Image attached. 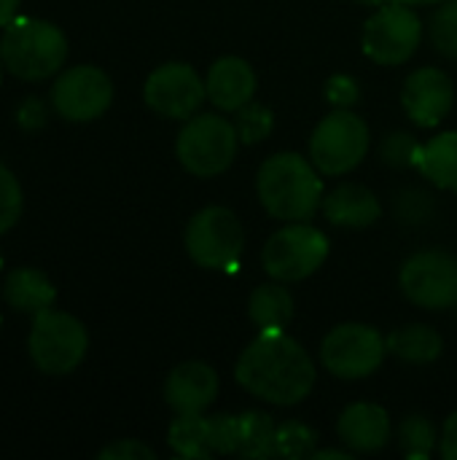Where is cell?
I'll list each match as a JSON object with an SVG mask.
<instances>
[{
    "mask_svg": "<svg viewBox=\"0 0 457 460\" xmlns=\"http://www.w3.org/2000/svg\"><path fill=\"white\" fill-rule=\"evenodd\" d=\"M237 383L256 399L275 407L302 404L318 380L312 356L286 334V329L259 332V337L240 353Z\"/></svg>",
    "mask_w": 457,
    "mask_h": 460,
    "instance_id": "6da1fadb",
    "label": "cell"
},
{
    "mask_svg": "<svg viewBox=\"0 0 457 460\" xmlns=\"http://www.w3.org/2000/svg\"><path fill=\"white\" fill-rule=\"evenodd\" d=\"M256 194L272 218L310 221L323 208L321 170L296 151H280L259 167Z\"/></svg>",
    "mask_w": 457,
    "mask_h": 460,
    "instance_id": "7a4b0ae2",
    "label": "cell"
},
{
    "mask_svg": "<svg viewBox=\"0 0 457 460\" xmlns=\"http://www.w3.org/2000/svg\"><path fill=\"white\" fill-rule=\"evenodd\" d=\"M0 59L8 73L22 81H43L62 70L67 59L65 32L43 19L16 16L3 27Z\"/></svg>",
    "mask_w": 457,
    "mask_h": 460,
    "instance_id": "3957f363",
    "label": "cell"
},
{
    "mask_svg": "<svg viewBox=\"0 0 457 460\" xmlns=\"http://www.w3.org/2000/svg\"><path fill=\"white\" fill-rule=\"evenodd\" d=\"M186 253L189 259L210 272H237L245 251V229L234 210L224 205H207L186 224Z\"/></svg>",
    "mask_w": 457,
    "mask_h": 460,
    "instance_id": "277c9868",
    "label": "cell"
},
{
    "mask_svg": "<svg viewBox=\"0 0 457 460\" xmlns=\"http://www.w3.org/2000/svg\"><path fill=\"white\" fill-rule=\"evenodd\" d=\"M240 135L234 121L218 113H194L186 119L175 140V154L186 172L197 178H215L226 172L237 156Z\"/></svg>",
    "mask_w": 457,
    "mask_h": 460,
    "instance_id": "5b68a950",
    "label": "cell"
},
{
    "mask_svg": "<svg viewBox=\"0 0 457 460\" xmlns=\"http://www.w3.org/2000/svg\"><path fill=\"white\" fill-rule=\"evenodd\" d=\"M27 350L35 369L51 377H62L78 369L83 361L89 350V334L75 315L62 310H43L32 315Z\"/></svg>",
    "mask_w": 457,
    "mask_h": 460,
    "instance_id": "8992f818",
    "label": "cell"
},
{
    "mask_svg": "<svg viewBox=\"0 0 457 460\" xmlns=\"http://www.w3.org/2000/svg\"><path fill=\"white\" fill-rule=\"evenodd\" d=\"M369 124L353 108H334L318 121L310 137V159L321 175H347L369 154Z\"/></svg>",
    "mask_w": 457,
    "mask_h": 460,
    "instance_id": "52a82bcc",
    "label": "cell"
},
{
    "mask_svg": "<svg viewBox=\"0 0 457 460\" xmlns=\"http://www.w3.org/2000/svg\"><path fill=\"white\" fill-rule=\"evenodd\" d=\"M326 259L329 237L307 221H294L277 229L261 251V264L267 275L280 283H299L315 275Z\"/></svg>",
    "mask_w": 457,
    "mask_h": 460,
    "instance_id": "ba28073f",
    "label": "cell"
},
{
    "mask_svg": "<svg viewBox=\"0 0 457 460\" xmlns=\"http://www.w3.org/2000/svg\"><path fill=\"white\" fill-rule=\"evenodd\" d=\"M423 40V22L415 13V5L393 0L380 5L364 24L361 49L364 54L385 67L404 65L415 57Z\"/></svg>",
    "mask_w": 457,
    "mask_h": 460,
    "instance_id": "9c48e42d",
    "label": "cell"
},
{
    "mask_svg": "<svg viewBox=\"0 0 457 460\" xmlns=\"http://www.w3.org/2000/svg\"><path fill=\"white\" fill-rule=\"evenodd\" d=\"M385 356L388 340L366 323H339L321 345V361L337 380L372 377L382 367Z\"/></svg>",
    "mask_w": 457,
    "mask_h": 460,
    "instance_id": "30bf717a",
    "label": "cell"
},
{
    "mask_svg": "<svg viewBox=\"0 0 457 460\" xmlns=\"http://www.w3.org/2000/svg\"><path fill=\"white\" fill-rule=\"evenodd\" d=\"M401 294L423 310L444 313L457 307V256L442 248L417 251L399 275Z\"/></svg>",
    "mask_w": 457,
    "mask_h": 460,
    "instance_id": "8fae6325",
    "label": "cell"
},
{
    "mask_svg": "<svg viewBox=\"0 0 457 460\" xmlns=\"http://www.w3.org/2000/svg\"><path fill=\"white\" fill-rule=\"evenodd\" d=\"M143 97L154 113L172 121H186L202 108V102L207 100V89L191 65L164 62L145 78Z\"/></svg>",
    "mask_w": 457,
    "mask_h": 460,
    "instance_id": "7c38bea8",
    "label": "cell"
},
{
    "mask_svg": "<svg viewBox=\"0 0 457 460\" xmlns=\"http://www.w3.org/2000/svg\"><path fill=\"white\" fill-rule=\"evenodd\" d=\"M113 102V81L94 65L62 70L51 86V105L67 121H94Z\"/></svg>",
    "mask_w": 457,
    "mask_h": 460,
    "instance_id": "4fadbf2b",
    "label": "cell"
},
{
    "mask_svg": "<svg viewBox=\"0 0 457 460\" xmlns=\"http://www.w3.org/2000/svg\"><path fill=\"white\" fill-rule=\"evenodd\" d=\"M401 105L417 127H439L455 105V84L439 67H420L407 75L401 86Z\"/></svg>",
    "mask_w": 457,
    "mask_h": 460,
    "instance_id": "5bb4252c",
    "label": "cell"
},
{
    "mask_svg": "<svg viewBox=\"0 0 457 460\" xmlns=\"http://www.w3.org/2000/svg\"><path fill=\"white\" fill-rule=\"evenodd\" d=\"M221 391V380L210 364H178L164 380V402L175 415H205Z\"/></svg>",
    "mask_w": 457,
    "mask_h": 460,
    "instance_id": "9a60e30c",
    "label": "cell"
},
{
    "mask_svg": "<svg viewBox=\"0 0 457 460\" xmlns=\"http://www.w3.org/2000/svg\"><path fill=\"white\" fill-rule=\"evenodd\" d=\"M337 434L353 456H372L388 447L393 426L385 407L372 402H356L339 415Z\"/></svg>",
    "mask_w": 457,
    "mask_h": 460,
    "instance_id": "2e32d148",
    "label": "cell"
},
{
    "mask_svg": "<svg viewBox=\"0 0 457 460\" xmlns=\"http://www.w3.org/2000/svg\"><path fill=\"white\" fill-rule=\"evenodd\" d=\"M256 86H259L256 70L242 57L215 59L205 78L207 100L226 113H237L242 105H248L256 97Z\"/></svg>",
    "mask_w": 457,
    "mask_h": 460,
    "instance_id": "e0dca14e",
    "label": "cell"
},
{
    "mask_svg": "<svg viewBox=\"0 0 457 460\" xmlns=\"http://www.w3.org/2000/svg\"><path fill=\"white\" fill-rule=\"evenodd\" d=\"M323 216L339 229H369L382 218L377 194L361 183H342L323 197Z\"/></svg>",
    "mask_w": 457,
    "mask_h": 460,
    "instance_id": "ac0fdd59",
    "label": "cell"
},
{
    "mask_svg": "<svg viewBox=\"0 0 457 460\" xmlns=\"http://www.w3.org/2000/svg\"><path fill=\"white\" fill-rule=\"evenodd\" d=\"M3 296H5V302H8L16 313L38 315V313L54 307L57 288H54V283H51L43 272H38V270H32V267H19V270H13V272L5 278Z\"/></svg>",
    "mask_w": 457,
    "mask_h": 460,
    "instance_id": "d6986e66",
    "label": "cell"
},
{
    "mask_svg": "<svg viewBox=\"0 0 457 460\" xmlns=\"http://www.w3.org/2000/svg\"><path fill=\"white\" fill-rule=\"evenodd\" d=\"M388 340V353L396 356L404 364L412 367H426L442 358L444 353V340L436 329L426 326V323H409L401 326L396 332H391Z\"/></svg>",
    "mask_w": 457,
    "mask_h": 460,
    "instance_id": "ffe728a7",
    "label": "cell"
},
{
    "mask_svg": "<svg viewBox=\"0 0 457 460\" xmlns=\"http://www.w3.org/2000/svg\"><path fill=\"white\" fill-rule=\"evenodd\" d=\"M294 296L286 288V283H264L253 288L248 299V318L259 332H272V329H288L294 321Z\"/></svg>",
    "mask_w": 457,
    "mask_h": 460,
    "instance_id": "44dd1931",
    "label": "cell"
},
{
    "mask_svg": "<svg viewBox=\"0 0 457 460\" xmlns=\"http://www.w3.org/2000/svg\"><path fill=\"white\" fill-rule=\"evenodd\" d=\"M417 170L436 189L457 194V132H442L423 143Z\"/></svg>",
    "mask_w": 457,
    "mask_h": 460,
    "instance_id": "7402d4cb",
    "label": "cell"
},
{
    "mask_svg": "<svg viewBox=\"0 0 457 460\" xmlns=\"http://www.w3.org/2000/svg\"><path fill=\"white\" fill-rule=\"evenodd\" d=\"M275 439H277V423H275L272 415L256 412V410L240 415V447H237V456L253 460L277 458Z\"/></svg>",
    "mask_w": 457,
    "mask_h": 460,
    "instance_id": "603a6c76",
    "label": "cell"
},
{
    "mask_svg": "<svg viewBox=\"0 0 457 460\" xmlns=\"http://www.w3.org/2000/svg\"><path fill=\"white\" fill-rule=\"evenodd\" d=\"M167 445L180 458H213V450L207 442V418L205 415H178L167 429Z\"/></svg>",
    "mask_w": 457,
    "mask_h": 460,
    "instance_id": "cb8c5ba5",
    "label": "cell"
},
{
    "mask_svg": "<svg viewBox=\"0 0 457 460\" xmlns=\"http://www.w3.org/2000/svg\"><path fill=\"white\" fill-rule=\"evenodd\" d=\"M439 445L436 426L426 415H407L399 426V447L407 458L426 460Z\"/></svg>",
    "mask_w": 457,
    "mask_h": 460,
    "instance_id": "d4e9b609",
    "label": "cell"
},
{
    "mask_svg": "<svg viewBox=\"0 0 457 460\" xmlns=\"http://www.w3.org/2000/svg\"><path fill=\"white\" fill-rule=\"evenodd\" d=\"M275 450L277 458H312L318 450V434L299 420H288L283 426H277V439H275Z\"/></svg>",
    "mask_w": 457,
    "mask_h": 460,
    "instance_id": "484cf974",
    "label": "cell"
},
{
    "mask_svg": "<svg viewBox=\"0 0 457 460\" xmlns=\"http://www.w3.org/2000/svg\"><path fill=\"white\" fill-rule=\"evenodd\" d=\"M234 127H237V135H240V143L245 146H256L261 140H267L275 129V113L261 105V102H248L237 111L234 116Z\"/></svg>",
    "mask_w": 457,
    "mask_h": 460,
    "instance_id": "4316f807",
    "label": "cell"
},
{
    "mask_svg": "<svg viewBox=\"0 0 457 460\" xmlns=\"http://www.w3.org/2000/svg\"><path fill=\"white\" fill-rule=\"evenodd\" d=\"M431 43L439 54L457 59V0H444L431 16Z\"/></svg>",
    "mask_w": 457,
    "mask_h": 460,
    "instance_id": "83f0119b",
    "label": "cell"
},
{
    "mask_svg": "<svg viewBox=\"0 0 457 460\" xmlns=\"http://www.w3.org/2000/svg\"><path fill=\"white\" fill-rule=\"evenodd\" d=\"M420 151H423V143H417L409 132H393V135H388V137L382 140V146H380V159H382L388 167L407 170V167H417Z\"/></svg>",
    "mask_w": 457,
    "mask_h": 460,
    "instance_id": "f1b7e54d",
    "label": "cell"
},
{
    "mask_svg": "<svg viewBox=\"0 0 457 460\" xmlns=\"http://www.w3.org/2000/svg\"><path fill=\"white\" fill-rule=\"evenodd\" d=\"M207 442L213 456H237L240 447V415L207 418Z\"/></svg>",
    "mask_w": 457,
    "mask_h": 460,
    "instance_id": "f546056e",
    "label": "cell"
},
{
    "mask_svg": "<svg viewBox=\"0 0 457 460\" xmlns=\"http://www.w3.org/2000/svg\"><path fill=\"white\" fill-rule=\"evenodd\" d=\"M22 202H24V197H22V186H19L16 175L0 162V234L8 232L19 221Z\"/></svg>",
    "mask_w": 457,
    "mask_h": 460,
    "instance_id": "4dcf8cb0",
    "label": "cell"
},
{
    "mask_svg": "<svg viewBox=\"0 0 457 460\" xmlns=\"http://www.w3.org/2000/svg\"><path fill=\"white\" fill-rule=\"evenodd\" d=\"M326 100L334 108H353L361 100V86L353 75L347 73H334L326 81Z\"/></svg>",
    "mask_w": 457,
    "mask_h": 460,
    "instance_id": "1f68e13d",
    "label": "cell"
},
{
    "mask_svg": "<svg viewBox=\"0 0 457 460\" xmlns=\"http://www.w3.org/2000/svg\"><path fill=\"white\" fill-rule=\"evenodd\" d=\"M100 460H156V453L140 439H116L97 453Z\"/></svg>",
    "mask_w": 457,
    "mask_h": 460,
    "instance_id": "d6a6232c",
    "label": "cell"
},
{
    "mask_svg": "<svg viewBox=\"0 0 457 460\" xmlns=\"http://www.w3.org/2000/svg\"><path fill=\"white\" fill-rule=\"evenodd\" d=\"M439 453L444 460H457V412L444 420V429L439 437Z\"/></svg>",
    "mask_w": 457,
    "mask_h": 460,
    "instance_id": "836d02e7",
    "label": "cell"
},
{
    "mask_svg": "<svg viewBox=\"0 0 457 460\" xmlns=\"http://www.w3.org/2000/svg\"><path fill=\"white\" fill-rule=\"evenodd\" d=\"M19 3L22 0H0V27L11 24L19 13Z\"/></svg>",
    "mask_w": 457,
    "mask_h": 460,
    "instance_id": "e575fe53",
    "label": "cell"
},
{
    "mask_svg": "<svg viewBox=\"0 0 457 460\" xmlns=\"http://www.w3.org/2000/svg\"><path fill=\"white\" fill-rule=\"evenodd\" d=\"M315 460H350L353 458V453L345 447V450H315Z\"/></svg>",
    "mask_w": 457,
    "mask_h": 460,
    "instance_id": "d590c367",
    "label": "cell"
},
{
    "mask_svg": "<svg viewBox=\"0 0 457 460\" xmlns=\"http://www.w3.org/2000/svg\"><path fill=\"white\" fill-rule=\"evenodd\" d=\"M353 3H358V5H369V8H380V5H388V3H393V0H353Z\"/></svg>",
    "mask_w": 457,
    "mask_h": 460,
    "instance_id": "8d00e7d4",
    "label": "cell"
},
{
    "mask_svg": "<svg viewBox=\"0 0 457 460\" xmlns=\"http://www.w3.org/2000/svg\"><path fill=\"white\" fill-rule=\"evenodd\" d=\"M401 3H407V5H439L444 0H401Z\"/></svg>",
    "mask_w": 457,
    "mask_h": 460,
    "instance_id": "74e56055",
    "label": "cell"
},
{
    "mask_svg": "<svg viewBox=\"0 0 457 460\" xmlns=\"http://www.w3.org/2000/svg\"><path fill=\"white\" fill-rule=\"evenodd\" d=\"M0 81H3V59H0Z\"/></svg>",
    "mask_w": 457,
    "mask_h": 460,
    "instance_id": "f35d334b",
    "label": "cell"
},
{
    "mask_svg": "<svg viewBox=\"0 0 457 460\" xmlns=\"http://www.w3.org/2000/svg\"><path fill=\"white\" fill-rule=\"evenodd\" d=\"M0 267H3V256H0Z\"/></svg>",
    "mask_w": 457,
    "mask_h": 460,
    "instance_id": "ab89813d",
    "label": "cell"
},
{
    "mask_svg": "<svg viewBox=\"0 0 457 460\" xmlns=\"http://www.w3.org/2000/svg\"><path fill=\"white\" fill-rule=\"evenodd\" d=\"M0 326H3V318H0Z\"/></svg>",
    "mask_w": 457,
    "mask_h": 460,
    "instance_id": "60d3db41",
    "label": "cell"
}]
</instances>
